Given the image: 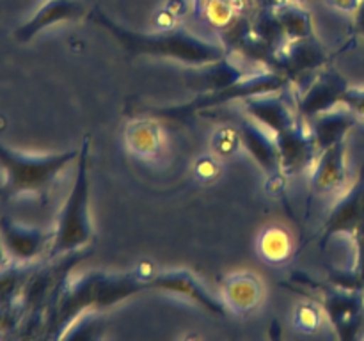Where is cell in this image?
I'll return each mask as SVG.
<instances>
[{
    "label": "cell",
    "mask_w": 364,
    "mask_h": 341,
    "mask_svg": "<svg viewBox=\"0 0 364 341\" xmlns=\"http://www.w3.org/2000/svg\"><path fill=\"white\" fill-rule=\"evenodd\" d=\"M146 290L148 286L137 270L87 272L75 279H66L57 297L52 327L59 330L57 337H63L80 316L103 311Z\"/></svg>",
    "instance_id": "cell-1"
},
{
    "label": "cell",
    "mask_w": 364,
    "mask_h": 341,
    "mask_svg": "<svg viewBox=\"0 0 364 341\" xmlns=\"http://www.w3.org/2000/svg\"><path fill=\"white\" fill-rule=\"evenodd\" d=\"M91 20L102 25L117 39L127 52L137 55L166 57L188 66H205L228 55V50L217 43L208 41L187 28H160L155 32H137L123 27L103 11L95 9Z\"/></svg>",
    "instance_id": "cell-2"
},
{
    "label": "cell",
    "mask_w": 364,
    "mask_h": 341,
    "mask_svg": "<svg viewBox=\"0 0 364 341\" xmlns=\"http://www.w3.org/2000/svg\"><path fill=\"white\" fill-rule=\"evenodd\" d=\"M91 139L84 137L77 156L73 187L60 208L55 224V237L50 247V258L70 256L87 247L95 238L91 220V176H89Z\"/></svg>",
    "instance_id": "cell-3"
},
{
    "label": "cell",
    "mask_w": 364,
    "mask_h": 341,
    "mask_svg": "<svg viewBox=\"0 0 364 341\" xmlns=\"http://www.w3.org/2000/svg\"><path fill=\"white\" fill-rule=\"evenodd\" d=\"M77 156L78 149L32 155L0 144V169L4 173L0 197L13 199L18 195L32 194L46 199L59 174L71 162H77Z\"/></svg>",
    "instance_id": "cell-4"
},
{
    "label": "cell",
    "mask_w": 364,
    "mask_h": 341,
    "mask_svg": "<svg viewBox=\"0 0 364 341\" xmlns=\"http://www.w3.org/2000/svg\"><path fill=\"white\" fill-rule=\"evenodd\" d=\"M290 85V78L281 71H259L251 73L242 78L237 84L230 85L220 91L201 92L183 105L164 107V109H149L155 117H166L173 121H185L192 116L205 112V110H215L219 107H226L228 103L244 102L251 96L270 94V92H281Z\"/></svg>",
    "instance_id": "cell-5"
},
{
    "label": "cell",
    "mask_w": 364,
    "mask_h": 341,
    "mask_svg": "<svg viewBox=\"0 0 364 341\" xmlns=\"http://www.w3.org/2000/svg\"><path fill=\"white\" fill-rule=\"evenodd\" d=\"M315 301L322 305L331 325L341 340L358 337L364 323V290H350L338 284H316Z\"/></svg>",
    "instance_id": "cell-6"
},
{
    "label": "cell",
    "mask_w": 364,
    "mask_h": 341,
    "mask_svg": "<svg viewBox=\"0 0 364 341\" xmlns=\"http://www.w3.org/2000/svg\"><path fill=\"white\" fill-rule=\"evenodd\" d=\"M148 290L166 291V293L180 295L201 305L205 311L212 315L224 316L228 315V308L223 297H217L206 288V284L199 279L191 270L173 269V270H156L155 276L148 283Z\"/></svg>",
    "instance_id": "cell-7"
},
{
    "label": "cell",
    "mask_w": 364,
    "mask_h": 341,
    "mask_svg": "<svg viewBox=\"0 0 364 341\" xmlns=\"http://www.w3.org/2000/svg\"><path fill=\"white\" fill-rule=\"evenodd\" d=\"M53 237L55 229L25 226L9 217L0 219V242L6 247L9 258L18 263H28L41 258L43 254H48Z\"/></svg>",
    "instance_id": "cell-8"
},
{
    "label": "cell",
    "mask_w": 364,
    "mask_h": 341,
    "mask_svg": "<svg viewBox=\"0 0 364 341\" xmlns=\"http://www.w3.org/2000/svg\"><path fill=\"white\" fill-rule=\"evenodd\" d=\"M274 137H276L277 148H279L281 170L284 176H295V174H301L313 167L320 151L308 124L299 119L297 123L276 134Z\"/></svg>",
    "instance_id": "cell-9"
},
{
    "label": "cell",
    "mask_w": 364,
    "mask_h": 341,
    "mask_svg": "<svg viewBox=\"0 0 364 341\" xmlns=\"http://www.w3.org/2000/svg\"><path fill=\"white\" fill-rule=\"evenodd\" d=\"M364 220V163L359 169L358 178L350 185L347 192L340 197V201L334 205L323 224L322 242L326 244L329 238L336 234H348L355 237L363 226Z\"/></svg>",
    "instance_id": "cell-10"
},
{
    "label": "cell",
    "mask_w": 364,
    "mask_h": 341,
    "mask_svg": "<svg viewBox=\"0 0 364 341\" xmlns=\"http://www.w3.org/2000/svg\"><path fill=\"white\" fill-rule=\"evenodd\" d=\"M231 123L238 128L242 139V148L256 160L267 178L283 174L281 170V156L279 148H277L276 137L272 131L267 130L265 126L255 121L249 116H233Z\"/></svg>",
    "instance_id": "cell-11"
},
{
    "label": "cell",
    "mask_w": 364,
    "mask_h": 341,
    "mask_svg": "<svg viewBox=\"0 0 364 341\" xmlns=\"http://www.w3.org/2000/svg\"><path fill=\"white\" fill-rule=\"evenodd\" d=\"M348 87H350V84L340 71L331 70V67L320 71L318 77L313 80V84L299 98V116L311 119V117L343 105V96Z\"/></svg>",
    "instance_id": "cell-12"
},
{
    "label": "cell",
    "mask_w": 364,
    "mask_h": 341,
    "mask_svg": "<svg viewBox=\"0 0 364 341\" xmlns=\"http://www.w3.org/2000/svg\"><path fill=\"white\" fill-rule=\"evenodd\" d=\"M223 297L228 311L237 316H245L255 313L262 305L265 297V286L258 274L249 270H238L230 274L223 281Z\"/></svg>",
    "instance_id": "cell-13"
},
{
    "label": "cell",
    "mask_w": 364,
    "mask_h": 341,
    "mask_svg": "<svg viewBox=\"0 0 364 341\" xmlns=\"http://www.w3.org/2000/svg\"><path fill=\"white\" fill-rule=\"evenodd\" d=\"M242 109L245 110L249 117L258 121L262 126L272 131L274 135L279 131L287 130L291 124L297 123L301 116H295L291 109L288 107L287 98H284L283 91L281 92H270V94L262 96H251V98L244 99Z\"/></svg>",
    "instance_id": "cell-14"
},
{
    "label": "cell",
    "mask_w": 364,
    "mask_h": 341,
    "mask_svg": "<svg viewBox=\"0 0 364 341\" xmlns=\"http://www.w3.org/2000/svg\"><path fill=\"white\" fill-rule=\"evenodd\" d=\"M84 14L85 7L78 0H48L45 6L36 11L34 16L28 18L14 31V39L18 43H28L46 27L63 23V21L78 20Z\"/></svg>",
    "instance_id": "cell-15"
},
{
    "label": "cell",
    "mask_w": 364,
    "mask_h": 341,
    "mask_svg": "<svg viewBox=\"0 0 364 341\" xmlns=\"http://www.w3.org/2000/svg\"><path fill=\"white\" fill-rule=\"evenodd\" d=\"M128 153L141 160H159L166 151V131L153 117L134 119L124 128Z\"/></svg>",
    "instance_id": "cell-16"
},
{
    "label": "cell",
    "mask_w": 364,
    "mask_h": 341,
    "mask_svg": "<svg viewBox=\"0 0 364 341\" xmlns=\"http://www.w3.org/2000/svg\"><path fill=\"white\" fill-rule=\"evenodd\" d=\"M247 75L251 73L244 66H240V64H237V60L226 55L224 59L205 64V66H198V70H192L191 73L185 75V82L191 89H196L199 92H210L230 87Z\"/></svg>",
    "instance_id": "cell-17"
},
{
    "label": "cell",
    "mask_w": 364,
    "mask_h": 341,
    "mask_svg": "<svg viewBox=\"0 0 364 341\" xmlns=\"http://www.w3.org/2000/svg\"><path fill=\"white\" fill-rule=\"evenodd\" d=\"M345 141L322 149L313 163L311 185L318 194H333L347 183Z\"/></svg>",
    "instance_id": "cell-18"
},
{
    "label": "cell",
    "mask_w": 364,
    "mask_h": 341,
    "mask_svg": "<svg viewBox=\"0 0 364 341\" xmlns=\"http://www.w3.org/2000/svg\"><path fill=\"white\" fill-rule=\"evenodd\" d=\"M359 117L348 107L340 105L336 109L323 112L309 119L308 128L315 139L318 151L343 142L348 131L358 124Z\"/></svg>",
    "instance_id": "cell-19"
},
{
    "label": "cell",
    "mask_w": 364,
    "mask_h": 341,
    "mask_svg": "<svg viewBox=\"0 0 364 341\" xmlns=\"http://www.w3.org/2000/svg\"><path fill=\"white\" fill-rule=\"evenodd\" d=\"M279 59L281 64H283L284 75L290 78V75L318 70L326 64L327 57L322 45L315 41L313 36H309V38L291 39L290 45L283 50V55Z\"/></svg>",
    "instance_id": "cell-20"
},
{
    "label": "cell",
    "mask_w": 364,
    "mask_h": 341,
    "mask_svg": "<svg viewBox=\"0 0 364 341\" xmlns=\"http://www.w3.org/2000/svg\"><path fill=\"white\" fill-rule=\"evenodd\" d=\"M256 252L269 265H283L295 252V242L290 231L279 224L265 226L256 237Z\"/></svg>",
    "instance_id": "cell-21"
},
{
    "label": "cell",
    "mask_w": 364,
    "mask_h": 341,
    "mask_svg": "<svg viewBox=\"0 0 364 341\" xmlns=\"http://www.w3.org/2000/svg\"><path fill=\"white\" fill-rule=\"evenodd\" d=\"M276 21L283 34L290 39H302L313 36L311 14L294 4H284L276 9Z\"/></svg>",
    "instance_id": "cell-22"
},
{
    "label": "cell",
    "mask_w": 364,
    "mask_h": 341,
    "mask_svg": "<svg viewBox=\"0 0 364 341\" xmlns=\"http://www.w3.org/2000/svg\"><path fill=\"white\" fill-rule=\"evenodd\" d=\"M242 148L240 131L231 121L220 124L212 134V153L219 158H233Z\"/></svg>",
    "instance_id": "cell-23"
},
{
    "label": "cell",
    "mask_w": 364,
    "mask_h": 341,
    "mask_svg": "<svg viewBox=\"0 0 364 341\" xmlns=\"http://www.w3.org/2000/svg\"><path fill=\"white\" fill-rule=\"evenodd\" d=\"M323 320H326V313H323L322 305L311 298L301 302L294 311V327L301 332H316L323 325Z\"/></svg>",
    "instance_id": "cell-24"
},
{
    "label": "cell",
    "mask_w": 364,
    "mask_h": 341,
    "mask_svg": "<svg viewBox=\"0 0 364 341\" xmlns=\"http://www.w3.org/2000/svg\"><path fill=\"white\" fill-rule=\"evenodd\" d=\"M203 14L213 27H228L235 18L233 0H205Z\"/></svg>",
    "instance_id": "cell-25"
},
{
    "label": "cell",
    "mask_w": 364,
    "mask_h": 341,
    "mask_svg": "<svg viewBox=\"0 0 364 341\" xmlns=\"http://www.w3.org/2000/svg\"><path fill=\"white\" fill-rule=\"evenodd\" d=\"M194 173L196 178L203 183H210V181L215 180L217 176L220 174V162H219V156L212 155H205L196 162L194 166Z\"/></svg>",
    "instance_id": "cell-26"
},
{
    "label": "cell",
    "mask_w": 364,
    "mask_h": 341,
    "mask_svg": "<svg viewBox=\"0 0 364 341\" xmlns=\"http://www.w3.org/2000/svg\"><path fill=\"white\" fill-rule=\"evenodd\" d=\"M343 105L348 107L359 119H364V87H348L343 96Z\"/></svg>",
    "instance_id": "cell-27"
},
{
    "label": "cell",
    "mask_w": 364,
    "mask_h": 341,
    "mask_svg": "<svg viewBox=\"0 0 364 341\" xmlns=\"http://www.w3.org/2000/svg\"><path fill=\"white\" fill-rule=\"evenodd\" d=\"M326 4L333 7V9L341 11V13L354 14L358 11L361 0H326Z\"/></svg>",
    "instance_id": "cell-28"
},
{
    "label": "cell",
    "mask_w": 364,
    "mask_h": 341,
    "mask_svg": "<svg viewBox=\"0 0 364 341\" xmlns=\"http://www.w3.org/2000/svg\"><path fill=\"white\" fill-rule=\"evenodd\" d=\"M354 28L359 36L364 39V0L359 4L358 11L354 13Z\"/></svg>",
    "instance_id": "cell-29"
},
{
    "label": "cell",
    "mask_w": 364,
    "mask_h": 341,
    "mask_svg": "<svg viewBox=\"0 0 364 341\" xmlns=\"http://www.w3.org/2000/svg\"><path fill=\"white\" fill-rule=\"evenodd\" d=\"M9 254H7L6 247L2 245V242H0V272H2L4 269L7 266V263H9Z\"/></svg>",
    "instance_id": "cell-30"
}]
</instances>
